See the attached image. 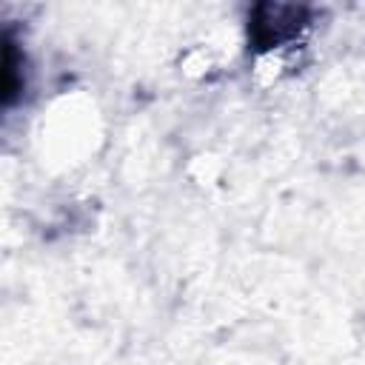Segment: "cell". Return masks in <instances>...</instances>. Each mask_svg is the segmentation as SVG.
<instances>
[{"mask_svg": "<svg viewBox=\"0 0 365 365\" xmlns=\"http://www.w3.org/2000/svg\"><path fill=\"white\" fill-rule=\"evenodd\" d=\"M220 60H222V54H220L217 43L200 40V43H191L188 48L180 51L177 66H180V74L182 77H188V80H205V77H211L220 68Z\"/></svg>", "mask_w": 365, "mask_h": 365, "instance_id": "cell-2", "label": "cell"}, {"mask_svg": "<svg viewBox=\"0 0 365 365\" xmlns=\"http://www.w3.org/2000/svg\"><path fill=\"white\" fill-rule=\"evenodd\" d=\"M305 57V43H282V46H265L251 51V80L259 88H274L285 83L291 74H297L299 63Z\"/></svg>", "mask_w": 365, "mask_h": 365, "instance_id": "cell-1", "label": "cell"}]
</instances>
